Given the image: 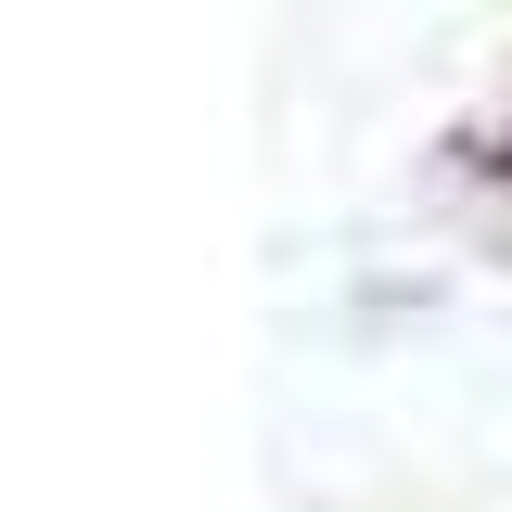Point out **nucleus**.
I'll return each instance as SVG.
<instances>
[]
</instances>
